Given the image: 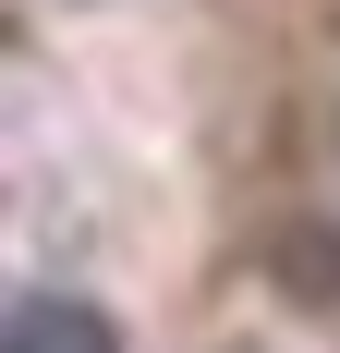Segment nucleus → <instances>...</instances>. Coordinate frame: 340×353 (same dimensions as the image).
<instances>
[{"mask_svg":"<svg viewBox=\"0 0 340 353\" xmlns=\"http://www.w3.org/2000/svg\"><path fill=\"white\" fill-rule=\"evenodd\" d=\"M0 353H122V329L98 305H73V292H25L12 329H0Z\"/></svg>","mask_w":340,"mask_h":353,"instance_id":"f257e3e1","label":"nucleus"}]
</instances>
